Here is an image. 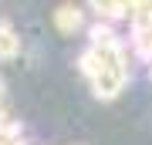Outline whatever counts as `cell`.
Wrapping results in <instances>:
<instances>
[{
	"label": "cell",
	"instance_id": "cell-1",
	"mask_svg": "<svg viewBox=\"0 0 152 145\" xmlns=\"http://www.w3.org/2000/svg\"><path fill=\"white\" fill-rule=\"evenodd\" d=\"M54 27L61 34H75L78 27H81V10H78L75 4H61L54 10Z\"/></svg>",
	"mask_w": 152,
	"mask_h": 145
},
{
	"label": "cell",
	"instance_id": "cell-2",
	"mask_svg": "<svg viewBox=\"0 0 152 145\" xmlns=\"http://www.w3.org/2000/svg\"><path fill=\"white\" fill-rule=\"evenodd\" d=\"M91 10L102 17V20H122L129 14V4L125 0H91Z\"/></svg>",
	"mask_w": 152,
	"mask_h": 145
},
{
	"label": "cell",
	"instance_id": "cell-3",
	"mask_svg": "<svg viewBox=\"0 0 152 145\" xmlns=\"http://www.w3.org/2000/svg\"><path fill=\"white\" fill-rule=\"evenodd\" d=\"M20 54V37H17V31L7 20H0V58H17Z\"/></svg>",
	"mask_w": 152,
	"mask_h": 145
},
{
	"label": "cell",
	"instance_id": "cell-4",
	"mask_svg": "<svg viewBox=\"0 0 152 145\" xmlns=\"http://www.w3.org/2000/svg\"><path fill=\"white\" fill-rule=\"evenodd\" d=\"M0 95H4V85H0Z\"/></svg>",
	"mask_w": 152,
	"mask_h": 145
}]
</instances>
